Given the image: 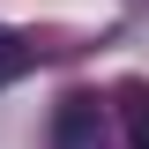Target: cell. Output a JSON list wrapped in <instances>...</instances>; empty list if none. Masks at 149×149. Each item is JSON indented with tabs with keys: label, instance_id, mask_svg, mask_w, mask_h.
<instances>
[{
	"label": "cell",
	"instance_id": "obj_3",
	"mask_svg": "<svg viewBox=\"0 0 149 149\" xmlns=\"http://www.w3.org/2000/svg\"><path fill=\"white\" fill-rule=\"evenodd\" d=\"M22 60H30V52H22V37H15V30H0V90L22 74Z\"/></svg>",
	"mask_w": 149,
	"mask_h": 149
},
{
	"label": "cell",
	"instance_id": "obj_2",
	"mask_svg": "<svg viewBox=\"0 0 149 149\" xmlns=\"http://www.w3.org/2000/svg\"><path fill=\"white\" fill-rule=\"evenodd\" d=\"M127 142L149 149V90H127Z\"/></svg>",
	"mask_w": 149,
	"mask_h": 149
},
{
	"label": "cell",
	"instance_id": "obj_1",
	"mask_svg": "<svg viewBox=\"0 0 149 149\" xmlns=\"http://www.w3.org/2000/svg\"><path fill=\"white\" fill-rule=\"evenodd\" d=\"M97 134V97H60V119H52V142L60 149H82Z\"/></svg>",
	"mask_w": 149,
	"mask_h": 149
}]
</instances>
